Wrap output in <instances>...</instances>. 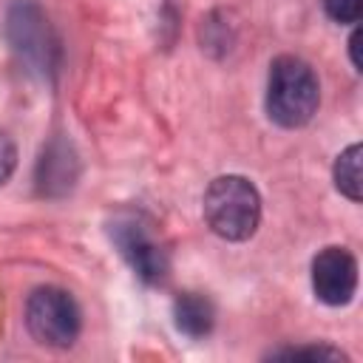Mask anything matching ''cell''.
I'll return each mask as SVG.
<instances>
[{"label":"cell","instance_id":"cell-1","mask_svg":"<svg viewBox=\"0 0 363 363\" xmlns=\"http://www.w3.org/2000/svg\"><path fill=\"white\" fill-rule=\"evenodd\" d=\"M320 102V85L301 57H278L267 79V113L281 128H303Z\"/></svg>","mask_w":363,"mask_h":363},{"label":"cell","instance_id":"cell-2","mask_svg":"<svg viewBox=\"0 0 363 363\" xmlns=\"http://www.w3.org/2000/svg\"><path fill=\"white\" fill-rule=\"evenodd\" d=\"M204 221L224 241H247L261 221V196L244 176H218L204 190Z\"/></svg>","mask_w":363,"mask_h":363},{"label":"cell","instance_id":"cell-3","mask_svg":"<svg viewBox=\"0 0 363 363\" xmlns=\"http://www.w3.org/2000/svg\"><path fill=\"white\" fill-rule=\"evenodd\" d=\"M26 326L31 337L51 349H68L79 337L82 315L77 301L60 286H37L26 301Z\"/></svg>","mask_w":363,"mask_h":363},{"label":"cell","instance_id":"cell-4","mask_svg":"<svg viewBox=\"0 0 363 363\" xmlns=\"http://www.w3.org/2000/svg\"><path fill=\"white\" fill-rule=\"evenodd\" d=\"M6 37H9L11 48L17 51V57L28 65V71H37L40 77H48L51 71H57L60 43L37 3L17 0L9 9Z\"/></svg>","mask_w":363,"mask_h":363},{"label":"cell","instance_id":"cell-5","mask_svg":"<svg viewBox=\"0 0 363 363\" xmlns=\"http://www.w3.org/2000/svg\"><path fill=\"white\" fill-rule=\"evenodd\" d=\"M111 238L130 269L145 284H162L170 269L167 250L153 233V224L139 213H122L111 221Z\"/></svg>","mask_w":363,"mask_h":363},{"label":"cell","instance_id":"cell-6","mask_svg":"<svg viewBox=\"0 0 363 363\" xmlns=\"http://www.w3.org/2000/svg\"><path fill=\"white\" fill-rule=\"evenodd\" d=\"M312 289L326 306H343L357 289V261L346 247H326L312 261Z\"/></svg>","mask_w":363,"mask_h":363},{"label":"cell","instance_id":"cell-7","mask_svg":"<svg viewBox=\"0 0 363 363\" xmlns=\"http://www.w3.org/2000/svg\"><path fill=\"white\" fill-rule=\"evenodd\" d=\"M74 176H77V162L68 153V147L65 145H51L43 153L40 167H37L40 193L57 196V193H62V190H68L74 184Z\"/></svg>","mask_w":363,"mask_h":363},{"label":"cell","instance_id":"cell-8","mask_svg":"<svg viewBox=\"0 0 363 363\" xmlns=\"http://www.w3.org/2000/svg\"><path fill=\"white\" fill-rule=\"evenodd\" d=\"M173 318H176V329L182 335L204 337V335H210V329L216 323V309H213L210 298H204L199 292H184L173 303Z\"/></svg>","mask_w":363,"mask_h":363},{"label":"cell","instance_id":"cell-9","mask_svg":"<svg viewBox=\"0 0 363 363\" xmlns=\"http://www.w3.org/2000/svg\"><path fill=\"white\" fill-rule=\"evenodd\" d=\"M360 145H349L337 162H335V187L349 199V201H360Z\"/></svg>","mask_w":363,"mask_h":363},{"label":"cell","instance_id":"cell-10","mask_svg":"<svg viewBox=\"0 0 363 363\" xmlns=\"http://www.w3.org/2000/svg\"><path fill=\"white\" fill-rule=\"evenodd\" d=\"M323 11L335 23H357L363 14V0H323Z\"/></svg>","mask_w":363,"mask_h":363},{"label":"cell","instance_id":"cell-11","mask_svg":"<svg viewBox=\"0 0 363 363\" xmlns=\"http://www.w3.org/2000/svg\"><path fill=\"white\" fill-rule=\"evenodd\" d=\"M269 357H309V360L329 357V360H343L346 354L340 349H332V346H301V349H278Z\"/></svg>","mask_w":363,"mask_h":363},{"label":"cell","instance_id":"cell-12","mask_svg":"<svg viewBox=\"0 0 363 363\" xmlns=\"http://www.w3.org/2000/svg\"><path fill=\"white\" fill-rule=\"evenodd\" d=\"M14 167H17V147H14V142L0 130V184L14 173Z\"/></svg>","mask_w":363,"mask_h":363},{"label":"cell","instance_id":"cell-13","mask_svg":"<svg viewBox=\"0 0 363 363\" xmlns=\"http://www.w3.org/2000/svg\"><path fill=\"white\" fill-rule=\"evenodd\" d=\"M357 43H360V31L354 28V31H352V37H349V51H352V65H354V68H360V57H357Z\"/></svg>","mask_w":363,"mask_h":363}]
</instances>
